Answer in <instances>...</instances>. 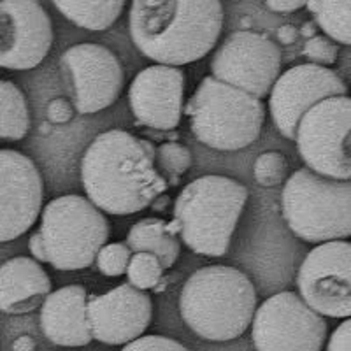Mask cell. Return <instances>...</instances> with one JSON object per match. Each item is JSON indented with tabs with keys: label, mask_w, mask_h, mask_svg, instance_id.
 I'll return each instance as SVG.
<instances>
[{
	"label": "cell",
	"mask_w": 351,
	"mask_h": 351,
	"mask_svg": "<svg viewBox=\"0 0 351 351\" xmlns=\"http://www.w3.org/2000/svg\"><path fill=\"white\" fill-rule=\"evenodd\" d=\"M156 146L130 132H102L81 160L86 197L108 215L127 216L149 208L169 183L155 162Z\"/></svg>",
	"instance_id": "cell-1"
},
{
	"label": "cell",
	"mask_w": 351,
	"mask_h": 351,
	"mask_svg": "<svg viewBox=\"0 0 351 351\" xmlns=\"http://www.w3.org/2000/svg\"><path fill=\"white\" fill-rule=\"evenodd\" d=\"M223 28L221 0H132L128 32L156 64L186 65L215 49Z\"/></svg>",
	"instance_id": "cell-2"
},
{
	"label": "cell",
	"mask_w": 351,
	"mask_h": 351,
	"mask_svg": "<svg viewBox=\"0 0 351 351\" xmlns=\"http://www.w3.org/2000/svg\"><path fill=\"white\" fill-rule=\"evenodd\" d=\"M256 291L244 272L228 265H206L184 281L180 315L184 325L206 341L237 339L253 324Z\"/></svg>",
	"instance_id": "cell-3"
},
{
	"label": "cell",
	"mask_w": 351,
	"mask_h": 351,
	"mask_svg": "<svg viewBox=\"0 0 351 351\" xmlns=\"http://www.w3.org/2000/svg\"><path fill=\"white\" fill-rule=\"evenodd\" d=\"M247 188L227 176L208 174L188 183L174 200L169 228L197 255L223 256L230 247Z\"/></svg>",
	"instance_id": "cell-4"
},
{
	"label": "cell",
	"mask_w": 351,
	"mask_h": 351,
	"mask_svg": "<svg viewBox=\"0 0 351 351\" xmlns=\"http://www.w3.org/2000/svg\"><path fill=\"white\" fill-rule=\"evenodd\" d=\"M109 236L111 227L102 209L88 197L71 193L46 204L28 250L56 271H81L95 262Z\"/></svg>",
	"instance_id": "cell-5"
},
{
	"label": "cell",
	"mask_w": 351,
	"mask_h": 351,
	"mask_svg": "<svg viewBox=\"0 0 351 351\" xmlns=\"http://www.w3.org/2000/svg\"><path fill=\"white\" fill-rule=\"evenodd\" d=\"M190 130L216 152H239L260 137L265 121L262 99L215 76H206L184 104Z\"/></svg>",
	"instance_id": "cell-6"
},
{
	"label": "cell",
	"mask_w": 351,
	"mask_h": 351,
	"mask_svg": "<svg viewBox=\"0 0 351 351\" xmlns=\"http://www.w3.org/2000/svg\"><path fill=\"white\" fill-rule=\"evenodd\" d=\"M281 215L304 243L319 244L351 237V180H334L306 167L281 190Z\"/></svg>",
	"instance_id": "cell-7"
},
{
	"label": "cell",
	"mask_w": 351,
	"mask_h": 351,
	"mask_svg": "<svg viewBox=\"0 0 351 351\" xmlns=\"http://www.w3.org/2000/svg\"><path fill=\"white\" fill-rule=\"evenodd\" d=\"M295 143L306 167L334 180H351V97L332 95L307 109Z\"/></svg>",
	"instance_id": "cell-8"
},
{
	"label": "cell",
	"mask_w": 351,
	"mask_h": 351,
	"mask_svg": "<svg viewBox=\"0 0 351 351\" xmlns=\"http://www.w3.org/2000/svg\"><path fill=\"white\" fill-rule=\"evenodd\" d=\"M328 327L295 291H280L256 307L252 324L253 346L258 351H319Z\"/></svg>",
	"instance_id": "cell-9"
},
{
	"label": "cell",
	"mask_w": 351,
	"mask_h": 351,
	"mask_svg": "<svg viewBox=\"0 0 351 351\" xmlns=\"http://www.w3.org/2000/svg\"><path fill=\"white\" fill-rule=\"evenodd\" d=\"M60 76L71 104L80 114L108 109L125 86L120 58L100 44L83 43L60 56Z\"/></svg>",
	"instance_id": "cell-10"
},
{
	"label": "cell",
	"mask_w": 351,
	"mask_h": 351,
	"mask_svg": "<svg viewBox=\"0 0 351 351\" xmlns=\"http://www.w3.org/2000/svg\"><path fill=\"white\" fill-rule=\"evenodd\" d=\"M211 74L253 95H271L281 72V49L267 36L250 30L228 34L213 53Z\"/></svg>",
	"instance_id": "cell-11"
},
{
	"label": "cell",
	"mask_w": 351,
	"mask_h": 351,
	"mask_svg": "<svg viewBox=\"0 0 351 351\" xmlns=\"http://www.w3.org/2000/svg\"><path fill=\"white\" fill-rule=\"evenodd\" d=\"M297 288L313 309L330 318L351 316V243H319L297 272Z\"/></svg>",
	"instance_id": "cell-12"
},
{
	"label": "cell",
	"mask_w": 351,
	"mask_h": 351,
	"mask_svg": "<svg viewBox=\"0 0 351 351\" xmlns=\"http://www.w3.org/2000/svg\"><path fill=\"white\" fill-rule=\"evenodd\" d=\"M348 86L330 67L302 64L283 72L269 95V112L276 128L287 139L295 141L302 116L319 100L346 95Z\"/></svg>",
	"instance_id": "cell-13"
},
{
	"label": "cell",
	"mask_w": 351,
	"mask_h": 351,
	"mask_svg": "<svg viewBox=\"0 0 351 351\" xmlns=\"http://www.w3.org/2000/svg\"><path fill=\"white\" fill-rule=\"evenodd\" d=\"M53 46V25L37 0L0 2V67L34 69Z\"/></svg>",
	"instance_id": "cell-14"
},
{
	"label": "cell",
	"mask_w": 351,
	"mask_h": 351,
	"mask_svg": "<svg viewBox=\"0 0 351 351\" xmlns=\"http://www.w3.org/2000/svg\"><path fill=\"white\" fill-rule=\"evenodd\" d=\"M44 183L39 169L23 153L0 152V241L16 239L43 213Z\"/></svg>",
	"instance_id": "cell-15"
},
{
	"label": "cell",
	"mask_w": 351,
	"mask_h": 351,
	"mask_svg": "<svg viewBox=\"0 0 351 351\" xmlns=\"http://www.w3.org/2000/svg\"><path fill=\"white\" fill-rule=\"evenodd\" d=\"M152 319V297L132 283H121L104 295H88V324L93 339L102 344H128L148 330Z\"/></svg>",
	"instance_id": "cell-16"
},
{
	"label": "cell",
	"mask_w": 351,
	"mask_h": 351,
	"mask_svg": "<svg viewBox=\"0 0 351 351\" xmlns=\"http://www.w3.org/2000/svg\"><path fill=\"white\" fill-rule=\"evenodd\" d=\"M184 71L181 65L146 67L128 88V106L136 123L153 130H174L184 112Z\"/></svg>",
	"instance_id": "cell-17"
},
{
	"label": "cell",
	"mask_w": 351,
	"mask_h": 351,
	"mask_svg": "<svg viewBox=\"0 0 351 351\" xmlns=\"http://www.w3.org/2000/svg\"><path fill=\"white\" fill-rule=\"evenodd\" d=\"M39 322L44 337L56 346L80 348L92 343L86 288L69 285L51 291L40 306Z\"/></svg>",
	"instance_id": "cell-18"
},
{
	"label": "cell",
	"mask_w": 351,
	"mask_h": 351,
	"mask_svg": "<svg viewBox=\"0 0 351 351\" xmlns=\"http://www.w3.org/2000/svg\"><path fill=\"white\" fill-rule=\"evenodd\" d=\"M51 280L37 258L14 256L0 267V309L5 315L36 311L51 293Z\"/></svg>",
	"instance_id": "cell-19"
},
{
	"label": "cell",
	"mask_w": 351,
	"mask_h": 351,
	"mask_svg": "<svg viewBox=\"0 0 351 351\" xmlns=\"http://www.w3.org/2000/svg\"><path fill=\"white\" fill-rule=\"evenodd\" d=\"M127 244L134 253H155L165 269H171L181 253L178 234H174L169 228V221L162 218H144L132 225L127 234Z\"/></svg>",
	"instance_id": "cell-20"
},
{
	"label": "cell",
	"mask_w": 351,
	"mask_h": 351,
	"mask_svg": "<svg viewBox=\"0 0 351 351\" xmlns=\"http://www.w3.org/2000/svg\"><path fill=\"white\" fill-rule=\"evenodd\" d=\"M127 0H53L71 23L100 32L112 27L123 12Z\"/></svg>",
	"instance_id": "cell-21"
},
{
	"label": "cell",
	"mask_w": 351,
	"mask_h": 351,
	"mask_svg": "<svg viewBox=\"0 0 351 351\" xmlns=\"http://www.w3.org/2000/svg\"><path fill=\"white\" fill-rule=\"evenodd\" d=\"M30 128V114L23 92L12 81H0V139L14 143Z\"/></svg>",
	"instance_id": "cell-22"
},
{
	"label": "cell",
	"mask_w": 351,
	"mask_h": 351,
	"mask_svg": "<svg viewBox=\"0 0 351 351\" xmlns=\"http://www.w3.org/2000/svg\"><path fill=\"white\" fill-rule=\"evenodd\" d=\"M306 8L324 34L351 46V0H307Z\"/></svg>",
	"instance_id": "cell-23"
},
{
	"label": "cell",
	"mask_w": 351,
	"mask_h": 351,
	"mask_svg": "<svg viewBox=\"0 0 351 351\" xmlns=\"http://www.w3.org/2000/svg\"><path fill=\"white\" fill-rule=\"evenodd\" d=\"M160 174L167 180L169 186H178L181 176L192 167V152L180 143H164L156 146L155 156Z\"/></svg>",
	"instance_id": "cell-24"
},
{
	"label": "cell",
	"mask_w": 351,
	"mask_h": 351,
	"mask_svg": "<svg viewBox=\"0 0 351 351\" xmlns=\"http://www.w3.org/2000/svg\"><path fill=\"white\" fill-rule=\"evenodd\" d=\"M164 263L160 262L155 253L137 252L136 255H132L130 263H128V283L141 288V290H153V288L158 290L156 287L164 278Z\"/></svg>",
	"instance_id": "cell-25"
},
{
	"label": "cell",
	"mask_w": 351,
	"mask_h": 351,
	"mask_svg": "<svg viewBox=\"0 0 351 351\" xmlns=\"http://www.w3.org/2000/svg\"><path fill=\"white\" fill-rule=\"evenodd\" d=\"M132 247L125 243H111L102 246L95 258V265L100 274L109 276V278H118V276L127 274L128 263L132 258Z\"/></svg>",
	"instance_id": "cell-26"
},
{
	"label": "cell",
	"mask_w": 351,
	"mask_h": 351,
	"mask_svg": "<svg viewBox=\"0 0 351 351\" xmlns=\"http://www.w3.org/2000/svg\"><path fill=\"white\" fill-rule=\"evenodd\" d=\"M255 181L262 186H276L287 178V158L280 152H267L256 158L253 167Z\"/></svg>",
	"instance_id": "cell-27"
},
{
	"label": "cell",
	"mask_w": 351,
	"mask_h": 351,
	"mask_svg": "<svg viewBox=\"0 0 351 351\" xmlns=\"http://www.w3.org/2000/svg\"><path fill=\"white\" fill-rule=\"evenodd\" d=\"M302 56H306L307 62H311V64L330 67L339 56V48H337L335 40L328 37L327 34L325 36H311L304 43Z\"/></svg>",
	"instance_id": "cell-28"
},
{
	"label": "cell",
	"mask_w": 351,
	"mask_h": 351,
	"mask_svg": "<svg viewBox=\"0 0 351 351\" xmlns=\"http://www.w3.org/2000/svg\"><path fill=\"white\" fill-rule=\"evenodd\" d=\"M125 351H148V350H172V351H184L186 348L176 339H169L164 335H141L137 339L123 344Z\"/></svg>",
	"instance_id": "cell-29"
},
{
	"label": "cell",
	"mask_w": 351,
	"mask_h": 351,
	"mask_svg": "<svg viewBox=\"0 0 351 351\" xmlns=\"http://www.w3.org/2000/svg\"><path fill=\"white\" fill-rule=\"evenodd\" d=\"M328 351H348L351 350V316L344 318L343 324L335 328L330 335V341L327 343Z\"/></svg>",
	"instance_id": "cell-30"
},
{
	"label": "cell",
	"mask_w": 351,
	"mask_h": 351,
	"mask_svg": "<svg viewBox=\"0 0 351 351\" xmlns=\"http://www.w3.org/2000/svg\"><path fill=\"white\" fill-rule=\"evenodd\" d=\"M74 111H76L74 106H69L64 99H55L49 102L48 116L53 123H65V121L71 120Z\"/></svg>",
	"instance_id": "cell-31"
},
{
	"label": "cell",
	"mask_w": 351,
	"mask_h": 351,
	"mask_svg": "<svg viewBox=\"0 0 351 351\" xmlns=\"http://www.w3.org/2000/svg\"><path fill=\"white\" fill-rule=\"evenodd\" d=\"M265 4L271 11L288 14V12H295L300 8L307 4V0H265Z\"/></svg>",
	"instance_id": "cell-32"
}]
</instances>
